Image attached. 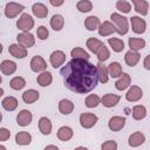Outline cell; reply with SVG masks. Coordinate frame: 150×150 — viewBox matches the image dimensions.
Wrapping results in <instances>:
<instances>
[{
    "mask_svg": "<svg viewBox=\"0 0 150 150\" xmlns=\"http://www.w3.org/2000/svg\"><path fill=\"white\" fill-rule=\"evenodd\" d=\"M49 2H50V5L54 6V7H60V6L63 5L64 0H49Z\"/></svg>",
    "mask_w": 150,
    "mask_h": 150,
    "instance_id": "cell-47",
    "label": "cell"
},
{
    "mask_svg": "<svg viewBox=\"0 0 150 150\" xmlns=\"http://www.w3.org/2000/svg\"><path fill=\"white\" fill-rule=\"evenodd\" d=\"M97 68V74H98V81L101 83H107L109 80V73H108V67L103 64V62H100L96 64Z\"/></svg>",
    "mask_w": 150,
    "mask_h": 150,
    "instance_id": "cell-25",
    "label": "cell"
},
{
    "mask_svg": "<svg viewBox=\"0 0 150 150\" xmlns=\"http://www.w3.org/2000/svg\"><path fill=\"white\" fill-rule=\"evenodd\" d=\"M59 110L62 115H69L74 110V103L70 100L63 98L59 102Z\"/></svg>",
    "mask_w": 150,
    "mask_h": 150,
    "instance_id": "cell-24",
    "label": "cell"
},
{
    "mask_svg": "<svg viewBox=\"0 0 150 150\" xmlns=\"http://www.w3.org/2000/svg\"><path fill=\"white\" fill-rule=\"evenodd\" d=\"M86 45H87L88 49H89L91 53H94V54H97V52L104 46V43H103L102 41H100L98 39H96V38H89V39L87 40Z\"/></svg>",
    "mask_w": 150,
    "mask_h": 150,
    "instance_id": "cell-29",
    "label": "cell"
},
{
    "mask_svg": "<svg viewBox=\"0 0 150 150\" xmlns=\"http://www.w3.org/2000/svg\"><path fill=\"white\" fill-rule=\"evenodd\" d=\"M143 67L146 69V70H150V54H148L143 61Z\"/></svg>",
    "mask_w": 150,
    "mask_h": 150,
    "instance_id": "cell-46",
    "label": "cell"
},
{
    "mask_svg": "<svg viewBox=\"0 0 150 150\" xmlns=\"http://www.w3.org/2000/svg\"><path fill=\"white\" fill-rule=\"evenodd\" d=\"M16 41H18L19 45H21V46H23L26 48H30V47H33L35 45V38L29 32H22V33L18 34Z\"/></svg>",
    "mask_w": 150,
    "mask_h": 150,
    "instance_id": "cell-6",
    "label": "cell"
},
{
    "mask_svg": "<svg viewBox=\"0 0 150 150\" xmlns=\"http://www.w3.org/2000/svg\"><path fill=\"white\" fill-rule=\"evenodd\" d=\"M30 69L35 73H42L47 69V62L42 56L36 55L30 60Z\"/></svg>",
    "mask_w": 150,
    "mask_h": 150,
    "instance_id": "cell-8",
    "label": "cell"
},
{
    "mask_svg": "<svg viewBox=\"0 0 150 150\" xmlns=\"http://www.w3.org/2000/svg\"><path fill=\"white\" fill-rule=\"evenodd\" d=\"M16 27L22 32H29L34 27V20L28 13H22L16 21Z\"/></svg>",
    "mask_w": 150,
    "mask_h": 150,
    "instance_id": "cell-3",
    "label": "cell"
},
{
    "mask_svg": "<svg viewBox=\"0 0 150 150\" xmlns=\"http://www.w3.org/2000/svg\"><path fill=\"white\" fill-rule=\"evenodd\" d=\"M129 47H130V49L138 52L145 47V40L139 39V38H130L129 39Z\"/></svg>",
    "mask_w": 150,
    "mask_h": 150,
    "instance_id": "cell-36",
    "label": "cell"
},
{
    "mask_svg": "<svg viewBox=\"0 0 150 150\" xmlns=\"http://www.w3.org/2000/svg\"><path fill=\"white\" fill-rule=\"evenodd\" d=\"M116 8L122 13H129L131 11V5L125 0H118L116 2Z\"/></svg>",
    "mask_w": 150,
    "mask_h": 150,
    "instance_id": "cell-42",
    "label": "cell"
},
{
    "mask_svg": "<svg viewBox=\"0 0 150 150\" xmlns=\"http://www.w3.org/2000/svg\"><path fill=\"white\" fill-rule=\"evenodd\" d=\"M125 117L122 116H112L109 122H108V127L111 131H120L124 125H125Z\"/></svg>",
    "mask_w": 150,
    "mask_h": 150,
    "instance_id": "cell-12",
    "label": "cell"
},
{
    "mask_svg": "<svg viewBox=\"0 0 150 150\" xmlns=\"http://www.w3.org/2000/svg\"><path fill=\"white\" fill-rule=\"evenodd\" d=\"M101 149L102 150H116L117 149V143L112 139H109V141H105L102 145H101Z\"/></svg>",
    "mask_w": 150,
    "mask_h": 150,
    "instance_id": "cell-44",
    "label": "cell"
},
{
    "mask_svg": "<svg viewBox=\"0 0 150 150\" xmlns=\"http://www.w3.org/2000/svg\"><path fill=\"white\" fill-rule=\"evenodd\" d=\"M32 12L34 14V16L36 18H40V19H43L48 15V8L46 5L41 4V2H36L32 6Z\"/></svg>",
    "mask_w": 150,
    "mask_h": 150,
    "instance_id": "cell-18",
    "label": "cell"
},
{
    "mask_svg": "<svg viewBox=\"0 0 150 150\" xmlns=\"http://www.w3.org/2000/svg\"><path fill=\"white\" fill-rule=\"evenodd\" d=\"M36 35H38V38L40 40H46L48 38V35H49V32L45 26H40L36 29Z\"/></svg>",
    "mask_w": 150,
    "mask_h": 150,
    "instance_id": "cell-43",
    "label": "cell"
},
{
    "mask_svg": "<svg viewBox=\"0 0 150 150\" xmlns=\"http://www.w3.org/2000/svg\"><path fill=\"white\" fill-rule=\"evenodd\" d=\"M1 105L7 111H13L18 107V100L13 96H7L1 101Z\"/></svg>",
    "mask_w": 150,
    "mask_h": 150,
    "instance_id": "cell-31",
    "label": "cell"
},
{
    "mask_svg": "<svg viewBox=\"0 0 150 150\" xmlns=\"http://www.w3.org/2000/svg\"><path fill=\"white\" fill-rule=\"evenodd\" d=\"M76 8L81 13H88L93 9V4L90 0H80L76 5Z\"/></svg>",
    "mask_w": 150,
    "mask_h": 150,
    "instance_id": "cell-40",
    "label": "cell"
},
{
    "mask_svg": "<svg viewBox=\"0 0 150 150\" xmlns=\"http://www.w3.org/2000/svg\"><path fill=\"white\" fill-rule=\"evenodd\" d=\"M11 136V131L6 128H0V142H6Z\"/></svg>",
    "mask_w": 150,
    "mask_h": 150,
    "instance_id": "cell-45",
    "label": "cell"
},
{
    "mask_svg": "<svg viewBox=\"0 0 150 150\" xmlns=\"http://www.w3.org/2000/svg\"><path fill=\"white\" fill-rule=\"evenodd\" d=\"M8 52L12 56H14L15 59H25L27 56V48L21 46V45H16V43H13L9 46L8 48Z\"/></svg>",
    "mask_w": 150,
    "mask_h": 150,
    "instance_id": "cell-10",
    "label": "cell"
},
{
    "mask_svg": "<svg viewBox=\"0 0 150 150\" xmlns=\"http://www.w3.org/2000/svg\"><path fill=\"white\" fill-rule=\"evenodd\" d=\"M56 135H57V138H59L60 141H62V142H67V141H69V139L73 137L74 131H73V129H71L70 127L63 125V127L59 128Z\"/></svg>",
    "mask_w": 150,
    "mask_h": 150,
    "instance_id": "cell-22",
    "label": "cell"
},
{
    "mask_svg": "<svg viewBox=\"0 0 150 150\" xmlns=\"http://www.w3.org/2000/svg\"><path fill=\"white\" fill-rule=\"evenodd\" d=\"M49 61H50L52 67L59 68L60 66H62L64 63V61H66V54L62 50H55V52H53L50 54Z\"/></svg>",
    "mask_w": 150,
    "mask_h": 150,
    "instance_id": "cell-11",
    "label": "cell"
},
{
    "mask_svg": "<svg viewBox=\"0 0 150 150\" xmlns=\"http://www.w3.org/2000/svg\"><path fill=\"white\" fill-rule=\"evenodd\" d=\"M70 56H71L73 59H83V60H88V61H89V59H90V55H89L83 48H81V47H75V48H73L71 52H70Z\"/></svg>",
    "mask_w": 150,
    "mask_h": 150,
    "instance_id": "cell-37",
    "label": "cell"
},
{
    "mask_svg": "<svg viewBox=\"0 0 150 150\" xmlns=\"http://www.w3.org/2000/svg\"><path fill=\"white\" fill-rule=\"evenodd\" d=\"M131 114H132L134 120L141 121V120H143V118L146 116V108H145L144 105H142V104H137V105L132 107Z\"/></svg>",
    "mask_w": 150,
    "mask_h": 150,
    "instance_id": "cell-34",
    "label": "cell"
},
{
    "mask_svg": "<svg viewBox=\"0 0 150 150\" xmlns=\"http://www.w3.org/2000/svg\"><path fill=\"white\" fill-rule=\"evenodd\" d=\"M98 118L95 114L91 112H82L80 115V124L84 129H90L97 123Z\"/></svg>",
    "mask_w": 150,
    "mask_h": 150,
    "instance_id": "cell-5",
    "label": "cell"
},
{
    "mask_svg": "<svg viewBox=\"0 0 150 150\" xmlns=\"http://www.w3.org/2000/svg\"><path fill=\"white\" fill-rule=\"evenodd\" d=\"M142 96H143V91L138 86H131L125 94V98L129 102H137L142 98Z\"/></svg>",
    "mask_w": 150,
    "mask_h": 150,
    "instance_id": "cell-9",
    "label": "cell"
},
{
    "mask_svg": "<svg viewBox=\"0 0 150 150\" xmlns=\"http://www.w3.org/2000/svg\"><path fill=\"white\" fill-rule=\"evenodd\" d=\"M32 118H33L32 112L29 110H27V109H23V110H21L18 114V116H16V123L20 127H27L28 124H30Z\"/></svg>",
    "mask_w": 150,
    "mask_h": 150,
    "instance_id": "cell-14",
    "label": "cell"
},
{
    "mask_svg": "<svg viewBox=\"0 0 150 150\" xmlns=\"http://www.w3.org/2000/svg\"><path fill=\"white\" fill-rule=\"evenodd\" d=\"M121 100V96L120 95H116V94H105L101 97V103L105 107V108H112L115 107Z\"/></svg>",
    "mask_w": 150,
    "mask_h": 150,
    "instance_id": "cell-13",
    "label": "cell"
},
{
    "mask_svg": "<svg viewBox=\"0 0 150 150\" xmlns=\"http://www.w3.org/2000/svg\"><path fill=\"white\" fill-rule=\"evenodd\" d=\"M132 4H134V8L135 11L141 14V15H146L148 14V11H149V4L148 1L145 0H131Z\"/></svg>",
    "mask_w": 150,
    "mask_h": 150,
    "instance_id": "cell-27",
    "label": "cell"
},
{
    "mask_svg": "<svg viewBox=\"0 0 150 150\" xmlns=\"http://www.w3.org/2000/svg\"><path fill=\"white\" fill-rule=\"evenodd\" d=\"M130 83H131V77H130V75L129 74H127V73H123L121 76H120V79L115 82V87H116V89L117 90H125L129 86H130Z\"/></svg>",
    "mask_w": 150,
    "mask_h": 150,
    "instance_id": "cell-20",
    "label": "cell"
},
{
    "mask_svg": "<svg viewBox=\"0 0 150 150\" xmlns=\"http://www.w3.org/2000/svg\"><path fill=\"white\" fill-rule=\"evenodd\" d=\"M139 59H141V55L136 50H132V49L128 50L124 55V61L129 67H135L138 63Z\"/></svg>",
    "mask_w": 150,
    "mask_h": 150,
    "instance_id": "cell-17",
    "label": "cell"
},
{
    "mask_svg": "<svg viewBox=\"0 0 150 150\" xmlns=\"http://www.w3.org/2000/svg\"><path fill=\"white\" fill-rule=\"evenodd\" d=\"M45 149H46V150H47V149H55V150H57L59 148H57L56 145H47V146H46Z\"/></svg>",
    "mask_w": 150,
    "mask_h": 150,
    "instance_id": "cell-48",
    "label": "cell"
},
{
    "mask_svg": "<svg viewBox=\"0 0 150 150\" xmlns=\"http://www.w3.org/2000/svg\"><path fill=\"white\" fill-rule=\"evenodd\" d=\"M0 70L4 75H12L16 70V63L11 60H4L0 64Z\"/></svg>",
    "mask_w": 150,
    "mask_h": 150,
    "instance_id": "cell-19",
    "label": "cell"
},
{
    "mask_svg": "<svg viewBox=\"0 0 150 150\" xmlns=\"http://www.w3.org/2000/svg\"><path fill=\"white\" fill-rule=\"evenodd\" d=\"M96 56H97V60H98L100 62H104V61H107V60L110 57V52H109V49H108L105 46H103V47L97 52Z\"/></svg>",
    "mask_w": 150,
    "mask_h": 150,
    "instance_id": "cell-41",
    "label": "cell"
},
{
    "mask_svg": "<svg viewBox=\"0 0 150 150\" xmlns=\"http://www.w3.org/2000/svg\"><path fill=\"white\" fill-rule=\"evenodd\" d=\"M108 73H109V76L110 77H120L122 74H123V70H122V66L114 61L111 62L109 66H108Z\"/></svg>",
    "mask_w": 150,
    "mask_h": 150,
    "instance_id": "cell-33",
    "label": "cell"
},
{
    "mask_svg": "<svg viewBox=\"0 0 150 150\" xmlns=\"http://www.w3.org/2000/svg\"><path fill=\"white\" fill-rule=\"evenodd\" d=\"M25 9V6L18 2H8L6 4L5 7V15L9 19H13L15 16H18L20 13H22V11Z\"/></svg>",
    "mask_w": 150,
    "mask_h": 150,
    "instance_id": "cell-4",
    "label": "cell"
},
{
    "mask_svg": "<svg viewBox=\"0 0 150 150\" xmlns=\"http://www.w3.org/2000/svg\"><path fill=\"white\" fill-rule=\"evenodd\" d=\"M52 81H53V75L48 70H45V71L40 73L36 77V82L41 87H48L52 83Z\"/></svg>",
    "mask_w": 150,
    "mask_h": 150,
    "instance_id": "cell-21",
    "label": "cell"
},
{
    "mask_svg": "<svg viewBox=\"0 0 150 150\" xmlns=\"http://www.w3.org/2000/svg\"><path fill=\"white\" fill-rule=\"evenodd\" d=\"M39 97H40L39 91L35 89H28L22 94V101L27 104H32V103L36 102L39 100Z\"/></svg>",
    "mask_w": 150,
    "mask_h": 150,
    "instance_id": "cell-23",
    "label": "cell"
},
{
    "mask_svg": "<svg viewBox=\"0 0 150 150\" xmlns=\"http://www.w3.org/2000/svg\"><path fill=\"white\" fill-rule=\"evenodd\" d=\"M32 142V135L27 131H20L15 135V143L18 145H28Z\"/></svg>",
    "mask_w": 150,
    "mask_h": 150,
    "instance_id": "cell-30",
    "label": "cell"
},
{
    "mask_svg": "<svg viewBox=\"0 0 150 150\" xmlns=\"http://www.w3.org/2000/svg\"><path fill=\"white\" fill-rule=\"evenodd\" d=\"M144 142H145V136L141 131H136V132L131 134L129 136V139H128V144L131 148H137V146L142 145Z\"/></svg>",
    "mask_w": 150,
    "mask_h": 150,
    "instance_id": "cell-15",
    "label": "cell"
},
{
    "mask_svg": "<svg viewBox=\"0 0 150 150\" xmlns=\"http://www.w3.org/2000/svg\"><path fill=\"white\" fill-rule=\"evenodd\" d=\"M115 32H116V28L114 23L110 21H103L98 27V34L101 36H109Z\"/></svg>",
    "mask_w": 150,
    "mask_h": 150,
    "instance_id": "cell-16",
    "label": "cell"
},
{
    "mask_svg": "<svg viewBox=\"0 0 150 150\" xmlns=\"http://www.w3.org/2000/svg\"><path fill=\"white\" fill-rule=\"evenodd\" d=\"M63 26H64V19H63V16L61 14H54L52 16V19H50V27L54 30L59 32V30H61L63 28Z\"/></svg>",
    "mask_w": 150,
    "mask_h": 150,
    "instance_id": "cell-32",
    "label": "cell"
},
{
    "mask_svg": "<svg viewBox=\"0 0 150 150\" xmlns=\"http://www.w3.org/2000/svg\"><path fill=\"white\" fill-rule=\"evenodd\" d=\"M25 86H26V80L21 76H15L9 82V87L14 90H21Z\"/></svg>",
    "mask_w": 150,
    "mask_h": 150,
    "instance_id": "cell-39",
    "label": "cell"
},
{
    "mask_svg": "<svg viewBox=\"0 0 150 150\" xmlns=\"http://www.w3.org/2000/svg\"><path fill=\"white\" fill-rule=\"evenodd\" d=\"M130 22H131V28L132 32L136 34H143L146 29V22L145 20L141 19L139 16H131L130 18Z\"/></svg>",
    "mask_w": 150,
    "mask_h": 150,
    "instance_id": "cell-7",
    "label": "cell"
},
{
    "mask_svg": "<svg viewBox=\"0 0 150 150\" xmlns=\"http://www.w3.org/2000/svg\"><path fill=\"white\" fill-rule=\"evenodd\" d=\"M110 19H111V22L114 23L115 28H116V32L120 34V35H125L129 30V22H128V19L123 15H121L120 13H112L110 15Z\"/></svg>",
    "mask_w": 150,
    "mask_h": 150,
    "instance_id": "cell-2",
    "label": "cell"
},
{
    "mask_svg": "<svg viewBox=\"0 0 150 150\" xmlns=\"http://www.w3.org/2000/svg\"><path fill=\"white\" fill-rule=\"evenodd\" d=\"M108 43H109V46L111 47V49H112L115 53H121V52L124 49V42H123L121 39H117V38H109V39H108Z\"/></svg>",
    "mask_w": 150,
    "mask_h": 150,
    "instance_id": "cell-35",
    "label": "cell"
},
{
    "mask_svg": "<svg viewBox=\"0 0 150 150\" xmlns=\"http://www.w3.org/2000/svg\"><path fill=\"white\" fill-rule=\"evenodd\" d=\"M39 130L42 135H49L52 132V122L48 117L42 116L39 120Z\"/></svg>",
    "mask_w": 150,
    "mask_h": 150,
    "instance_id": "cell-26",
    "label": "cell"
},
{
    "mask_svg": "<svg viewBox=\"0 0 150 150\" xmlns=\"http://www.w3.org/2000/svg\"><path fill=\"white\" fill-rule=\"evenodd\" d=\"M101 103V98L98 95L96 94H90L86 97V101H84V104L87 108H96L98 104Z\"/></svg>",
    "mask_w": 150,
    "mask_h": 150,
    "instance_id": "cell-38",
    "label": "cell"
},
{
    "mask_svg": "<svg viewBox=\"0 0 150 150\" xmlns=\"http://www.w3.org/2000/svg\"><path fill=\"white\" fill-rule=\"evenodd\" d=\"M60 74L66 88L77 94L91 91L100 82L96 66L83 59H71L61 68Z\"/></svg>",
    "mask_w": 150,
    "mask_h": 150,
    "instance_id": "cell-1",
    "label": "cell"
},
{
    "mask_svg": "<svg viewBox=\"0 0 150 150\" xmlns=\"http://www.w3.org/2000/svg\"><path fill=\"white\" fill-rule=\"evenodd\" d=\"M100 25H101V21H100V19H98L97 16H95V15H90V16H88V18L84 20V27H86L87 30H89V32H93V30H95V29H98Z\"/></svg>",
    "mask_w": 150,
    "mask_h": 150,
    "instance_id": "cell-28",
    "label": "cell"
}]
</instances>
